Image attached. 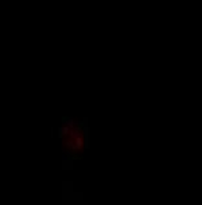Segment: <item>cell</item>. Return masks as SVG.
Here are the masks:
<instances>
[{
	"mask_svg": "<svg viewBox=\"0 0 202 205\" xmlns=\"http://www.w3.org/2000/svg\"><path fill=\"white\" fill-rule=\"evenodd\" d=\"M63 126L59 127V137H61L63 146L67 154L77 158L78 154L86 149L88 146V134L84 122H77L71 118H63Z\"/></svg>",
	"mask_w": 202,
	"mask_h": 205,
	"instance_id": "cell-1",
	"label": "cell"
}]
</instances>
